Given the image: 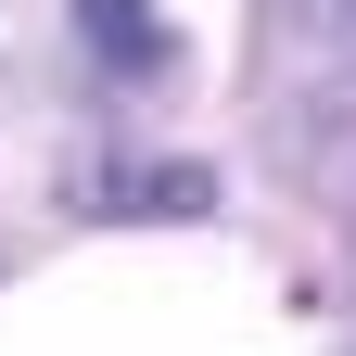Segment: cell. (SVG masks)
<instances>
[{"label":"cell","instance_id":"6da1fadb","mask_svg":"<svg viewBox=\"0 0 356 356\" xmlns=\"http://www.w3.org/2000/svg\"><path fill=\"white\" fill-rule=\"evenodd\" d=\"M64 204L76 216H216V165H191V153H89L64 178Z\"/></svg>","mask_w":356,"mask_h":356},{"label":"cell","instance_id":"7a4b0ae2","mask_svg":"<svg viewBox=\"0 0 356 356\" xmlns=\"http://www.w3.org/2000/svg\"><path fill=\"white\" fill-rule=\"evenodd\" d=\"M76 38H89V51H102L115 76H153V64L178 51V38H165V13H153V0H76Z\"/></svg>","mask_w":356,"mask_h":356},{"label":"cell","instance_id":"3957f363","mask_svg":"<svg viewBox=\"0 0 356 356\" xmlns=\"http://www.w3.org/2000/svg\"><path fill=\"white\" fill-rule=\"evenodd\" d=\"M318 13H343V0H318Z\"/></svg>","mask_w":356,"mask_h":356}]
</instances>
